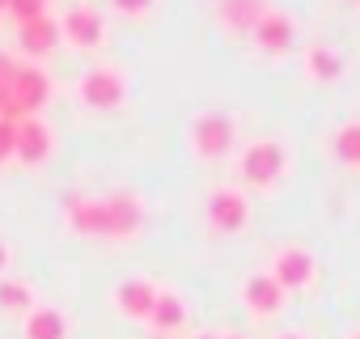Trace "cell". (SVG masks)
Masks as SVG:
<instances>
[{
    "label": "cell",
    "instance_id": "7402d4cb",
    "mask_svg": "<svg viewBox=\"0 0 360 339\" xmlns=\"http://www.w3.org/2000/svg\"><path fill=\"white\" fill-rule=\"evenodd\" d=\"M13 157H18V123L0 119V165L13 161Z\"/></svg>",
    "mask_w": 360,
    "mask_h": 339
},
{
    "label": "cell",
    "instance_id": "7a4b0ae2",
    "mask_svg": "<svg viewBox=\"0 0 360 339\" xmlns=\"http://www.w3.org/2000/svg\"><path fill=\"white\" fill-rule=\"evenodd\" d=\"M77 94H81V102H85L89 110H115V106H123V98H127V81H123L119 68L98 64V68H85V72H81Z\"/></svg>",
    "mask_w": 360,
    "mask_h": 339
},
{
    "label": "cell",
    "instance_id": "5bb4252c",
    "mask_svg": "<svg viewBox=\"0 0 360 339\" xmlns=\"http://www.w3.org/2000/svg\"><path fill=\"white\" fill-rule=\"evenodd\" d=\"M267 9H271L267 0H217V18H221V26L233 30V34H250Z\"/></svg>",
    "mask_w": 360,
    "mask_h": 339
},
{
    "label": "cell",
    "instance_id": "7c38bea8",
    "mask_svg": "<svg viewBox=\"0 0 360 339\" xmlns=\"http://www.w3.org/2000/svg\"><path fill=\"white\" fill-rule=\"evenodd\" d=\"M271 276H276L280 288H305L314 280V255L305 246H284L271 259Z\"/></svg>",
    "mask_w": 360,
    "mask_h": 339
},
{
    "label": "cell",
    "instance_id": "d4e9b609",
    "mask_svg": "<svg viewBox=\"0 0 360 339\" xmlns=\"http://www.w3.org/2000/svg\"><path fill=\"white\" fill-rule=\"evenodd\" d=\"M0 13H9V0H0Z\"/></svg>",
    "mask_w": 360,
    "mask_h": 339
},
{
    "label": "cell",
    "instance_id": "ac0fdd59",
    "mask_svg": "<svg viewBox=\"0 0 360 339\" xmlns=\"http://www.w3.org/2000/svg\"><path fill=\"white\" fill-rule=\"evenodd\" d=\"M305 72L314 81H335L343 72V56L326 43H314V47H305Z\"/></svg>",
    "mask_w": 360,
    "mask_h": 339
},
{
    "label": "cell",
    "instance_id": "277c9868",
    "mask_svg": "<svg viewBox=\"0 0 360 339\" xmlns=\"http://www.w3.org/2000/svg\"><path fill=\"white\" fill-rule=\"evenodd\" d=\"M233 140H238V127H233V119L221 115V110H204V115L191 123V144H195V153H200L204 161L225 157V153L233 148Z\"/></svg>",
    "mask_w": 360,
    "mask_h": 339
},
{
    "label": "cell",
    "instance_id": "9c48e42d",
    "mask_svg": "<svg viewBox=\"0 0 360 339\" xmlns=\"http://www.w3.org/2000/svg\"><path fill=\"white\" fill-rule=\"evenodd\" d=\"M13 94H18L26 119L39 115V110L47 106V98H51V77H47V68H39V64H18V72H13Z\"/></svg>",
    "mask_w": 360,
    "mask_h": 339
},
{
    "label": "cell",
    "instance_id": "3957f363",
    "mask_svg": "<svg viewBox=\"0 0 360 339\" xmlns=\"http://www.w3.org/2000/svg\"><path fill=\"white\" fill-rule=\"evenodd\" d=\"M64 221L85 234V238H110V212H106V196H85V191H68L64 200Z\"/></svg>",
    "mask_w": 360,
    "mask_h": 339
},
{
    "label": "cell",
    "instance_id": "cb8c5ba5",
    "mask_svg": "<svg viewBox=\"0 0 360 339\" xmlns=\"http://www.w3.org/2000/svg\"><path fill=\"white\" fill-rule=\"evenodd\" d=\"M5 267H9V246L0 242V271H5Z\"/></svg>",
    "mask_w": 360,
    "mask_h": 339
},
{
    "label": "cell",
    "instance_id": "52a82bcc",
    "mask_svg": "<svg viewBox=\"0 0 360 339\" xmlns=\"http://www.w3.org/2000/svg\"><path fill=\"white\" fill-rule=\"evenodd\" d=\"M250 39H255V47L263 51V56H284L292 43H297V22L284 13V9H267L263 18H259V26L250 30Z\"/></svg>",
    "mask_w": 360,
    "mask_h": 339
},
{
    "label": "cell",
    "instance_id": "e0dca14e",
    "mask_svg": "<svg viewBox=\"0 0 360 339\" xmlns=\"http://www.w3.org/2000/svg\"><path fill=\"white\" fill-rule=\"evenodd\" d=\"M64 335H68V322H64L60 309L39 305V309L26 314V339H64Z\"/></svg>",
    "mask_w": 360,
    "mask_h": 339
},
{
    "label": "cell",
    "instance_id": "44dd1931",
    "mask_svg": "<svg viewBox=\"0 0 360 339\" xmlns=\"http://www.w3.org/2000/svg\"><path fill=\"white\" fill-rule=\"evenodd\" d=\"M43 13H47V0H9V13L5 18H13L18 26H26V22H34Z\"/></svg>",
    "mask_w": 360,
    "mask_h": 339
},
{
    "label": "cell",
    "instance_id": "6da1fadb",
    "mask_svg": "<svg viewBox=\"0 0 360 339\" xmlns=\"http://www.w3.org/2000/svg\"><path fill=\"white\" fill-rule=\"evenodd\" d=\"M238 170H242V179L250 187H271L284 170H288V153L280 140H250L238 157Z\"/></svg>",
    "mask_w": 360,
    "mask_h": 339
},
{
    "label": "cell",
    "instance_id": "83f0119b",
    "mask_svg": "<svg viewBox=\"0 0 360 339\" xmlns=\"http://www.w3.org/2000/svg\"><path fill=\"white\" fill-rule=\"evenodd\" d=\"M204 339H212V335H204Z\"/></svg>",
    "mask_w": 360,
    "mask_h": 339
},
{
    "label": "cell",
    "instance_id": "5b68a950",
    "mask_svg": "<svg viewBox=\"0 0 360 339\" xmlns=\"http://www.w3.org/2000/svg\"><path fill=\"white\" fill-rule=\"evenodd\" d=\"M204 212H208V225L217 234H238L250 221V200L238 187H212L208 200H204Z\"/></svg>",
    "mask_w": 360,
    "mask_h": 339
},
{
    "label": "cell",
    "instance_id": "9a60e30c",
    "mask_svg": "<svg viewBox=\"0 0 360 339\" xmlns=\"http://www.w3.org/2000/svg\"><path fill=\"white\" fill-rule=\"evenodd\" d=\"M242 297H246L250 314H259V318H267V314H276V309L284 305V288L276 284V276H271V271L250 276V280H246V288H242Z\"/></svg>",
    "mask_w": 360,
    "mask_h": 339
},
{
    "label": "cell",
    "instance_id": "484cf974",
    "mask_svg": "<svg viewBox=\"0 0 360 339\" xmlns=\"http://www.w3.org/2000/svg\"><path fill=\"white\" fill-rule=\"evenodd\" d=\"M280 339H301V335H280Z\"/></svg>",
    "mask_w": 360,
    "mask_h": 339
},
{
    "label": "cell",
    "instance_id": "4316f807",
    "mask_svg": "<svg viewBox=\"0 0 360 339\" xmlns=\"http://www.w3.org/2000/svg\"><path fill=\"white\" fill-rule=\"evenodd\" d=\"M229 339H242V335H229Z\"/></svg>",
    "mask_w": 360,
    "mask_h": 339
},
{
    "label": "cell",
    "instance_id": "8992f818",
    "mask_svg": "<svg viewBox=\"0 0 360 339\" xmlns=\"http://www.w3.org/2000/svg\"><path fill=\"white\" fill-rule=\"evenodd\" d=\"M60 34H64L72 47H81V51L102 47V39H106V18L89 5V0H77V5H68V13L60 18Z\"/></svg>",
    "mask_w": 360,
    "mask_h": 339
},
{
    "label": "cell",
    "instance_id": "30bf717a",
    "mask_svg": "<svg viewBox=\"0 0 360 339\" xmlns=\"http://www.w3.org/2000/svg\"><path fill=\"white\" fill-rule=\"evenodd\" d=\"M18 39H22V51L30 56V64L47 60V56H51L60 43H64V34H60V22H56L51 13H43V18H34V22L18 26Z\"/></svg>",
    "mask_w": 360,
    "mask_h": 339
},
{
    "label": "cell",
    "instance_id": "d6986e66",
    "mask_svg": "<svg viewBox=\"0 0 360 339\" xmlns=\"http://www.w3.org/2000/svg\"><path fill=\"white\" fill-rule=\"evenodd\" d=\"M335 157L343 165H360V123H343L335 132Z\"/></svg>",
    "mask_w": 360,
    "mask_h": 339
},
{
    "label": "cell",
    "instance_id": "603a6c76",
    "mask_svg": "<svg viewBox=\"0 0 360 339\" xmlns=\"http://www.w3.org/2000/svg\"><path fill=\"white\" fill-rule=\"evenodd\" d=\"M110 5H115L119 13H127V18H144V13L153 9V0H110Z\"/></svg>",
    "mask_w": 360,
    "mask_h": 339
},
{
    "label": "cell",
    "instance_id": "2e32d148",
    "mask_svg": "<svg viewBox=\"0 0 360 339\" xmlns=\"http://www.w3.org/2000/svg\"><path fill=\"white\" fill-rule=\"evenodd\" d=\"M148 322H153L161 335L183 331V322H187V301L178 297V293H161L157 305H153V314H148Z\"/></svg>",
    "mask_w": 360,
    "mask_h": 339
},
{
    "label": "cell",
    "instance_id": "ba28073f",
    "mask_svg": "<svg viewBox=\"0 0 360 339\" xmlns=\"http://www.w3.org/2000/svg\"><path fill=\"white\" fill-rule=\"evenodd\" d=\"M51 148H56V136H51V127L43 123V115H30V119L18 123V157H13V161H22V165H43V161L51 157Z\"/></svg>",
    "mask_w": 360,
    "mask_h": 339
},
{
    "label": "cell",
    "instance_id": "f1b7e54d",
    "mask_svg": "<svg viewBox=\"0 0 360 339\" xmlns=\"http://www.w3.org/2000/svg\"><path fill=\"white\" fill-rule=\"evenodd\" d=\"M356 339H360V335H356Z\"/></svg>",
    "mask_w": 360,
    "mask_h": 339
},
{
    "label": "cell",
    "instance_id": "4fadbf2b",
    "mask_svg": "<svg viewBox=\"0 0 360 339\" xmlns=\"http://www.w3.org/2000/svg\"><path fill=\"white\" fill-rule=\"evenodd\" d=\"M157 297H161V288L153 280H144V276H131V280H123L115 288V301H119V309L127 318H148L153 305H157Z\"/></svg>",
    "mask_w": 360,
    "mask_h": 339
},
{
    "label": "cell",
    "instance_id": "ffe728a7",
    "mask_svg": "<svg viewBox=\"0 0 360 339\" xmlns=\"http://www.w3.org/2000/svg\"><path fill=\"white\" fill-rule=\"evenodd\" d=\"M30 288L22 284V280H9V276H0V309H30Z\"/></svg>",
    "mask_w": 360,
    "mask_h": 339
},
{
    "label": "cell",
    "instance_id": "8fae6325",
    "mask_svg": "<svg viewBox=\"0 0 360 339\" xmlns=\"http://www.w3.org/2000/svg\"><path fill=\"white\" fill-rule=\"evenodd\" d=\"M106 212H110V238H136L144 225V204L131 191H106Z\"/></svg>",
    "mask_w": 360,
    "mask_h": 339
}]
</instances>
